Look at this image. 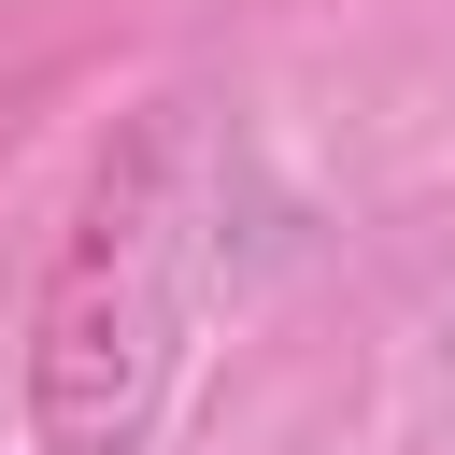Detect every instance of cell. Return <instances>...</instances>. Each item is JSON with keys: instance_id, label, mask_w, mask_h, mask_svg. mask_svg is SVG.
<instances>
[{"instance_id": "obj_1", "label": "cell", "mask_w": 455, "mask_h": 455, "mask_svg": "<svg viewBox=\"0 0 455 455\" xmlns=\"http://www.w3.org/2000/svg\"><path fill=\"white\" fill-rule=\"evenodd\" d=\"M185 256H199V128L185 100L128 114L71 199V242L28 313V441L43 455H128L171 398L185 341Z\"/></svg>"}]
</instances>
